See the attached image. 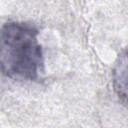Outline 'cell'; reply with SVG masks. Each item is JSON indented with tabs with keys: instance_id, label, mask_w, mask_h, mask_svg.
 Segmentation results:
<instances>
[{
	"instance_id": "obj_1",
	"label": "cell",
	"mask_w": 128,
	"mask_h": 128,
	"mask_svg": "<svg viewBox=\"0 0 128 128\" xmlns=\"http://www.w3.org/2000/svg\"><path fill=\"white\" fill-rule=\"evenodd\" d=\"M39 32L31 24L9 21L1 28L0 64L3 75L13 80L37 81L44 71Z\"/></svg>"
},
{
	"instance_id": "obj_2",
	"label": "cell",
	"mask_w": 128,
	"mask_h": 128,
	"mask_svg": "<svg viewBox=\"0 0 128 128\" xmlns=\"http://www.w3.org/2000/svg\"><path fill=\"white\" fill-rule=\"evenodd\" d=\"M112 85L119 100L128 107V49L123 50L114 62Z\"/></svg>"
}]
</instances>
